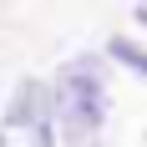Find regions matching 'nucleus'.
<instances>
[{
    "mask_svg": "<svg viewBox=\"0 0 147 147\" xmlns=\"http://www.w3.org/2000/svg\"><path fill=\"white\" fill-rule=\"evenodd\" d=\"M51 112L61 117V127L71 132L76 147H86L91 137H96V127H102V117H107V91H102V76H96L91 61H76V66H66V71L56 76Z\"/></svg>",
    "mask_w": 147,
    "mask_h": 147,
    "instance_id": "f257e3e1",
    "label": "nucleus"
},
{
    "mask_svg": "<svg viewBox=\"0 0 147 147\" xmlns=\"http://www.w3.org/2000/svg\"><path fill=\"white\" fill-rule=\"evenodd\" d=\"M107 51H112L122 66H132V71H142V76H147V51H142V46H132L127 36H112V41H107Z\"/></svg>",
    "mask_w": 147,
    "mask_h": 147,
    "instance_id": "f03ea898",
    "label": "nucleus"
},
{
    "mask_svg": "<svg viewBox=\"0 0 147 147\" xmlns=\"http://www.w3.org/2000/svg\"><path fill=\"white\" fill-rule=\"evenodd\" d=\"M132 15H137V20H142V26H147V5H137V10H132Z\"/></svg>",
    "mask_w": 147,
    "mask_h": 147,
    "instance_id": "7ed1b4c3",
    "label": "nucleus"
},
{
    "mask_svg": "<svg viewBox=\"0 0 147 147\" xmlns=\"http://www.w3.org/2000/svg\"><path fill=\"white\" fill-rule=\"evenodd\" d=\"M0 147H5V137H0Z\"/></svg>",
    "mask_w": 147,
    "mask_h": 147,
    "instance_id": "20e7f679",
    "label": "nucleus"
}]
</instances>
